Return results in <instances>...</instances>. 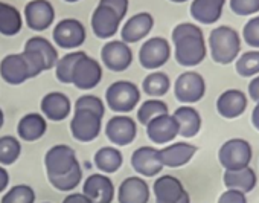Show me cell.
Segmentation results:
<instances>
[{
	"mask_svg": "<svg viewBox=\"0 0 259 203\" xmlns=\"http://www.w3.org/2000/svg\"><path fill=\"white\" fill-rule=\"evenodd\" d=\"M212 60L218 64H230L241 51V38L230 26H218L209 35Z\"/></svg>",
	"mask_w": 259,
	"mask_h": 203,
	"instance_id": "cell-1",
	"label": "cell"
},
{
	"mask_svg": "<svg viewBox=\"0 0 259 203\" xmlns=\"http://www.w3.org/2000/svg\"><path fill=\"white\" fill-rule=\"evenodd\" d=\"M107 104L111 110L119 113H128L135 110L141 101V92L132 81H116L108 86L105 92Z\"/></svg>",
	"mask_w": 259,
	"mask_h": 203,
	"instance_id": "cell-2",
	"label": "cell"
},
{
	"mask_svg": "<svg viewBox=\"0 0 259 203\" xmlns=\"http://www.w3.org/2000/svg\"><path fill=\"white\" fill-rule=\"evenodd\" d=\"M251 145L241 138H233L226 141L220 151L218 160L224 170H241L250 165L251 162Z\"/></svg>",
	"mask_w": 259,
	"mask_h": 203,
	"instance_id": "cell-3",
	"label": "cell"
},
{
	"mask_svg": "<svg viewBox=\"0 0 259 203\" xmlns=\"http://www.w3.org/2000/svg\"><path fill=\"white\" fill-rule=\"evenodd\" d=\"M174 45H176V60L179 64L185 67L198 66L206 58L207 49L203 34L182 37L177 42H174Z\"/></svg>",
	"mask_w": 259,
	"mask_h": 203,
	"instance_id": "cell-4",
	"label": "cell"
},
{
	"mask_svg": "<svg viewBox=\"0 0 259 203\" xmlns=\"http://www.w3.org/2000/svg\"><path fill=\"white\" fill-rule=\"evenodd\" d=\"M45 165H46L48 179H52L67 174L76 165H79V162L76 159L75 150L69 145L61 144V145H54L52 148L48 150L45 156Z\"/></svg>",
	"mask_w": 259,
	"mask_h": 203,
	"instance_id": "cell-5",
	"label": "cell"
},
{
	"mask_svg": "<svg viewBox=\"0 0 259 203\" xmlns=\"http://www.w3.org/2000/svg\"><path fill=\"white\" fill-rule=\"evenodd\" d=\"M174 92H176V98L183 104L198 103L206 93L204 78L194 70L183 72L176 81Z\"/></svg>",
	"mask_w": 259,
	"mask_h": 203,
	"instance_id": "cell-6",
	"label": "cell"
},
{
	"mask_svg": "<svg viewBox=\"0 0 259 203\" xmlns=\"http://www.w3.org/2000/svg\"><path fill=\"white\" fill-rule=\"evenodd\" d=\"M102 127V116L89 112V110H75V115L70 121L72 136L79 142L95 141Z\"/></svg>",
	"mask_w": 259,
	"mask_h": 203,
	"instance_id": "cell-7",
	"label": "cell"
},
{
	"mask_svg": "<svg viewBox=\"0 0 259 203\" xmlns=\"http://www.w3.org/2000/svg\"><path fill=\"white\" fill-rule=\"evenodd\" d=\"M171 57V46L162 37L147 40L139 51V61L145 69H159Z\"/></svg>",
	"mask_w": 259,
	"mask_h": 203,
	"instance_id": "cell-8",
	"label": "cell"
},
{
	"mask_svg": "<svg viewBox=\"0 0 259 203\" xmlns=\"http://www.w3.org/2000/svg\"><path fill=\"white\" fill-rule=\"evenodd\" d=\"M101 78H102L101 64L95 58L89 57L87 54L78 60L72 73V83L81 90H90L96 87Z\"/></svg>",
	"mask_w": 259,
	"mask_h": 203,
	"instance_id": "cell-9",
	"label": "cell"
},
{
	"mask_svg": "<svg viewBox=\"0 0 259 203\" xmlns=\"http://www.w3.org/2000/svg\"><path fill=\"white\" fill-rule=\"evenodd\" d=\"M105 135H107L108 141L113 142L114 145H119V147L130 145L138 135L136 121L133 118L122 116V115L113 116L107 123Z\"/></svg>",
	"mask_w": 259,
	"mask_h": 203,
	"instance_id": "cell-10",
	"label": "cell"
},
{
	"mask_svg": "<svg viewBox=\"0 0 259 203\" xmlns=\"http://www.w3.org/2000/svg\"><path fill=\"white\" fill-rule=\"evenodd\" d=\"M101 58L105 64L113 72H122L130 67L133 61V52L130 46L123 42L113 40L104 45L101 51Z\"/></svg>",
	"mask_w": 259,
	"mask_h": 203,
	"instance_id": "cell-11",
	"label": "cell"
},
{
	"mask_svg": "<svg viewBox=\"0 0 259 203\" xmlns=\"http://www.w3.org/2000/svg\"><path fill=\"white\" fill-rule=\"evenodd\" d=\"M85 28L75 19L61 20L54 29V42L63 49H73L84 43Z\"/></svg>",
	"mask_w": 259,
	"mask_h": 203,
	"instance_id": "cell-12",
	"label": "cell"
},
{
	"mask_svg": "<svg viewBox=\"0 0 259 203\" xmlns=\"http://www.w3.org/2000/svg\"><path fill=\"white\" fill-rule=\"evenodd\" d=\"M82 194L90 203H111L114 198V185L104 174H92L84 182Z\"/></svg>",
	"mask_w": 259,
	"mask_h": 203,
	"instance_id": "cell-13",
	"label": "cell"
},
{
	"mask_svg": "<svg viewBox=\"0 0 259 203\" xmlns=\"http://www.w3.org/2000/svg\"><path fill=\"white\" fill-rule=\"evenodd\" d=\"M132 167L136 173L145 177L157 176L163 164L160 160V151L154 147H141L132 156Z\"/></svg>",
	"mask_w": 259,
	"mask_h": 203,
	"instance_id": "cell-14",
	"label": "cell"
},
{
	"mask_svg": "<svg viewBox=\"0 0 259 203\" xmlns=\"http://www.w3.org/2000/svg\"><path fill=\"white\" fill-rule=\"evenodd\" d=\"M25 19L32 31H45L52 25L55 11L48 0H32L25 8Z\"/></svg>",
	"mask_w": 259,
	"mask_h": 203,
	"instance_id": "cell-15",
	"label": "cell"
},
{
	"mask_svg": "<svg viewBox=\"0 0 259 203\" xmlns=\"http://www.w3.org/2000/svg\"><path fill=\"white\" fill-rule=\"evenodd\" d=\"M179 135V124L169 113L160 115L147 124V136L154 144H168Z\"/></svg>",
	"mask_w": 259,
	"mask_h": 203,
	"instance_id": "cell-16",
	"label": "cell"
},
{
	"mask_svg": "<svg viewBox=\"0 0 259 203\" xmlns=\"http://www.w3.org/2000/svg\"><path fill=\"white\" fill-rule=\"evenodd\" d=\"M153 191L156 195V203H179L188 194V191L183 188V183L169 174L156 179Z\"/></svg>",
	"mask_w": 259,
	"mask_h": 203,
	"instance_id": "cell-17",
	"label": "cell"
},
{
	"mask_svg": "<svg viewBox=\"0 0 259 203\" xmlns=\"http://www.w3.org/2000/svg\"><path fill=\"white\" fill-rule=\"evenodd\" d=\"M247 109V96L238 89H229L223 92L217 99V110L226 119H235L241 116Z\"/></svg>",
	"mask_w": 259,
	"mask_h": 203,
	"instance_id": "cell-18",
	"label": "cell"
},
{
	"mask_svg": "<svg viewBox=\"0 0 259 203\" xmlns=\"http://www.w3.org/2000/svg\"><path fill=\"white\" fill-rule=\"evenodd\" d=\"M117 200L119 203H148L150 186L144 179L138 176H132L120 183Z\"/></svg>",
	"mask_w": 259,
	"mask_h": 203,
	"instance_id": "cell-19",
	"label": "cell"
},
{
	"mask_svg": "<svg viewBox=\"0 0 259 203\" xmlns=\"http://www.w3.org/2000/svg\"><path fill=\"white\" fill-rule=\"evenodd\" d=\"M0 76L11 86L23 84L29 79V72L22 54H10L0 61Z\"/></svg>",
	"mask_w": 259,
	"mask_h": 203,
	"instance_id": "cell-20",
	"label": "cell"
},
{
	"mask_svg": "<svg viewBox=\"0 0 259 203\" xmlns=\"http://www.w3.org/2000/svg\"><path fill=\"white\" fill-rule=\"evenodd\" d=\"M154 26V19L148 13H139L128 19L122 28V40L123 43H136L147 37Z\"/></svg>",
	"mask_w": 259,
	"mask_h": 203,
	"instance_id": "cell-21",
	"label": "cell"
},
{
	"mask_svg": "<svg viewBox=\"0 0 259 203\" xmlns=\"http://www.w3.org/2000/svg\"><path fill=\"white\" fill-rule=\"evenodd\" d=\"M120 19L110 8L98 7L92 14V29L98 38H110L117 32Z\"/></svg>",
	"mask_w": 259,
	"mask_h": 203,
	"instance_id": "cell-22",
	"label": "cell"
},
{
	"mask_svg": "<svg viewBox=\"0 0 259 203\" xmlns=\"http://www.w3.org/2000/svg\"><path fill=\"white\" fill-rule=\"evenodd\" d=\"M159 151H160V160L163 167L179 168V167L186 165L195 156L197 147L188 142H176Z\"/></svg>",
	"mask_w": 259,
	"mask_h": 203,
	"instance_id": "cell-23",
	"label": "cell"
},
{
	"mask_svg": "<svg viewBox=\"0 0 259 203\" xmlns=\"http://www.w3.org/2000/svg\"><path fill=\"white\" fill-rule=\"evenodd\" d=\"M41 112L51 121H63L70 113V99L61 92H51L41 99Z\"/></svg>",
	"mask_w": 259,
	"mask_h": 203,
	"instance_id": "cell-24",
	"label": "cell"
},
{
	"mask_svg": "<svg viewBox=\"0 0 259 203\" xmlns=\"http://www.w3.org/2000/svg\"><path fill=\"white\" fill-rule=\"evenodd\" d=\"M223 180L227 189H236L244 194L251 192L257 183L256 173L250 167H245L241 170H226Z\"/></svg>",
	"mask_w": 259,
	"mask_h": 203,
	"instance_id": "cell-25",
	"label": "cell"
},
{
	"mask_svg": "<svg viewBox=\"0 0 259 203\" xmlns=\"http://www.w3.org/2000/svg\"><path fill=\"white\" fill-rule=\"evenodd\" d=\"M179 124V135L189 139L198 135L201 130V116L200 113L191 106L179 107L172 115Z\"/></svg>",
	"mask_w": 259,
	"mask_h": 203,
	"instance_id": "cell-26",
	"label": "cell"
},
{
	"mask_svg": "<svg viewBox=\"0 0 259 203\" xmlns=\"http://www.w3.org/2000/svg\"><path fill=\"white\" fill-rule=\"evenodd\" d=\"M48 130L46 119L40 113H28L25 115L17 126L19 136L26 142H34L43 138V135Z\"/></svg>",
	"mask_w": 259,
	"mask_h": 203,
	"instance_id": "cell-27",
	"label": "cell"
},
{
	"mask_svg": "<svg viewBox=\"0 0 259 203\" xmlns=\"http://www.w3.org/2000/svg\"><path fill=\"white\" fill-rule=\"evenodd\" d=\"M223 14V5H220L215 0H194L191 5V16L194 20L212 25L220 20Z\"/></svg>",
	"mask_w": 259,
	"mask_h": 203,
	"instance_id": "cell-28",
	"label": "cell"
},
{
	"mask_svg": "<svg viewBox=\"0 0 259 203\" xmlns=\"http://www.w3.org/2000/svg\"><path fill=\"white\" fill-rule=\"evenodd\" d=\"M22 29V16L17 8L8 4H0V34L7 37L19 34Z\"/></svg>",
	"mask_w": 259,
	"mask_h": 203,
	"instance_id": "cell-29",
	"label": "cell"
},
{
	"mask_svg": "<svg viewBox=\"0 0 259 203\" xmlns=\"http://www.w3.org/2000/svg\"><path fill=\"white\" fill-rule=\"evenodd\" d=\"M95 165L96 168H99L101 171L110 174V173H116L123 162L122 153L117 148L113 147H102L96 151L95 154Z\"/></svg>",
	"mask_w": 259,
	"mask_h": 203,
	"instance_id": "cell-30",
	"label": "cell"
},
{
	"mask_svg": "<svg viewBox=\"0 0 259 203\" xmlns=\"http://www.w3.org/2000/svg\"><path fill=\"white\" fill-rule=\"evenodd\" d=\"M25 49L26 51H34L38 55H41V58L45 60L46 70L52 69L57 64V61H58L57 49L54 48V45H51V42H48L43 37H32V38H29L26 42V45H25Z\"/></svg>",
	"mask_w": 259,
	"mask_h": 203,
	"instance_id": "cell-31",
	"label": "cell"
},
{
	"mask_svg": "<svg viewBox=\"0 0 259 203\" xmlns=\"http://www.w3.org/2000/svg\"><path fill=\"white\" fill-rule=\"evenodd\" d=\"M142 87L145 93L150 96H163L168 93L171 87V81L165 72H153L148 76H145Z\"/></svg>",
	"mask_w": 259,
	"mask_h": 203,
	"instance_id": "cell-32",
	"label": "cell"
},
{
	"mask_svg": "<svg viewBox=\"0 0 259 203\" xmlns=\"http://www.w3.org/2000/svg\"><path fill=\"white\" fill-rule=\"evenodd\" d=\"M85 55V52H70L67 55H64L63 58H60L55 64V72H57V78L63 83V84H70L72 83V73L73 69L78 63V60Z\"/></svg>",
	"mask_w": 259,
	"mask_h": 203,
	"instance_id": "cell-33",
	"label": "cell"
},
{
	"mask_svg": "<svg viewBox=\"0 0 259 203\" xmlns=\"http://www.w3.org/2000/svg\"><path fill=\"white\" fill-rule=\"evenodd\" d=\"M169 110H168V106L163 103V101H159V99H148L145 103L139 107L138 110V121L142 124V126H147L150 121H153L154 118L160 116V115H166Z\"/></svg>",
	"mask_w": 259,
	"mask_h": 203,
	"instance_id": "cell-34",
	"label": "cell"
},
{
	"mask_svg": "<svg viewBox=\"0 0 259 203\" xmlns=\"http://www.w3.org/2000/svg\"><path fill=\"white\" fill-rule=\"evenodd\" d=\"M22 153V145L14 136L0 138V165H13Z\"/></svg>",
	"mask_w": 259,
	"mask_h": 203,
	"instance_id": "cell-35",
	"label": "cell"
},
{
	"mask_svg": "<svg viewBox=\"0 0 259 203\" xmlns=\"http://www.w3.org/2000/svg\"><path fill=\"white\" fill-rule=\"evenodd\" d=\"M236 72L241 76H253L259 73V51L244 52L236 60Z\"/></svg>",
	"mask_w": 259,
	"mask_h": 203,
	"instance_id": "cell-36",
	"label": "cell"
},
{
	"mask_svg": "<svg viewBox=\"0 0 259 203\" xmlns=\"http://www.w3.org/2000/svg\"><path fill=\"white\" fill-rule=\"evenodd\" d=\"M81 179H82V170H81L79 165H76V167H75L72 171H69L67 174L60 176V177H52V179H49V182H51V185H52L55 189L64 192V191H73V189L79 185Z\"/></svg>",
	"mask_w": 259,
	"mask_h": 203,
	"instance_id": "cell-37",
	"label": "cell"
},
{
	"mask_svg": "<svg viewBox=\"0 0 259 203\" xmlns=\"http://www.w3.org/2000/svg\"><path fill=\"white\" fill-rule=\"evenodd\" d=\"M35 192L28 185H16L4 194L0 203H34Z\"/></svg>",
	"mask_w": 259,
	"mask_h": 203,
	"instance_id": "cell-38",
	"label": "cell"
},
{
	"mask_svg": "<svg viewBox=\"0 0 259 203\" xmlns=\"http://www.w3.org/2000/svg\"><path fill=\"white\" fill-rule=\"evenodd\" d=\"M75 110H89L93 112L99 116H104L105 113V107L104 103L101 101V98L95 96V95H82L76 99L75 104Z\"/></svg>",
	"mask_w": 259,
	"mask_h": 203,
	"instance_id": "cell-39",
	"label": "cell"
},
{
	"mask_svg": "<svg viewBox=\"0 0 259 203\" xmlns=\"http://www.w3.org/2000/svg\"><path fill=\"white\" fill-rule=\"evenodd\" d=\"M22 55L25 58V63H26V67H28V72H29V78H34V76L40 75L43 70H46L45 60L37 52L23 49Z\"/></svg>",
	"mask_w": 259,
	"mask_h": 203,
	"instance_id": "cell-40",
	"label": "cell"
},
{
	"mask_svg": "<svg viewBox=\"0 0 259 203\" xmlns=\"http://www.w3.org/2000/svg\"><path fill=\"white\" fill-rule=\"evenodd\" d=\"M230 8L238 16H251L259 11V0H230Z\"/></svg>",
	"mask_w": 259,
	"mask_h": 203,
	"instance_id": "cell-41",
	"label": "cell"
},
{
	"mask_svg": "<svg viewBox=\"0 0 259 203\" xmlns=\"http://www.w3.org/2000/svg\"><path fill=\"white\" fill-rule=\"evenodd\" d=\"M242 37L248 46L259 48V17H254L245 23L242 29Z\"/></svg>",
	"mask_w": 259,
	"mask_h": 203,
	"instance_id": "cell-42",
	"label": "cell"
},
{
	"mask_svg": "<svg viewBox=\"0 0 259 203\" xmlns=\"http://www.w3.org/2000/svg\"><path fill=\"white\" fill-rule=\"evenodd\" d=\"M195 34H203V31L197 25H192V23H180L172 31V42H177L182 37L195 35Z\"/></svg>",
	"mask_w": 259,
	"mask_h": 203,
	"instance_id": "cell-43",
	"label": "cell"
},
{
	"mask_svg": "<svg viewBox=\"0 0 259 203\" xmlns=\"http://www.w3.org/2000/svg\"><path fill=\"white\" fill-rule=\"evenodd\" d=\"M101 7L110 8L113 13L117 14V17L122 20L128 11V0H101L99 2Z\"/></svg>",
	"mask_w": 259,
	"mask_h": 203,
	"instance_id": "cell-44",
	"label": "cell"
},
{
	"mask_svg": "<svg viewBox=\"0 0 259 203\" xmlns=\"http://www.w3.org/2000/svg\"><path fill=\"white\" fill-rule=\"evenodd\" d=\"M218 203H247V197L244 192L236 191V189H227L224 191L220 198Z\"/></svg>",
	"mask_w": 259,
	"mask_h": 203,
	"instance_id": "cell-45",
	"label": "cell"
},
{
	"mask_svg": "<svg viewBox=\"0 0 259 203\" xmlns=\"http://www.w3.org/2000/svg\"><path fill=\"white\" fill-rule=\"evenodd\" d=\"M248 93H250V98L256 103H259V76L253 78L250 83H248Z\"/></svg>",
	"mask_w": 259,
	"mask_h": 203,
	"instance_id": "cell-46",
	"label": "cell"
},
{
	"mask_svg": "<svg viewBox=\"0 0 259 203\" xmlns=\"http://www.w3.org/2000/svg\"><path fill=\"white\" fill-rule=\"evenodd\" d=\"M63 203H90V200L82 194V192H73V194H69Z\"/></svg>",
	"mask_w": 259,
	"mask_h": 203,
	"instance_id": "cell-47",
	"label": "cell"
},
{
	"mask_svg": "<svg viewBox=\"0 0 259 203\" xmlns=\"http://www.w3.org/2000/svg\"><path fill=\"white\" fill-rule=\"evenodd\" d=\"M8 183H10V174L4 167H0V192H4L7 189Z\"/></svg>",
	"mask_w": 259,
	"mask_h": 203,
	"instance_id": "cell-48",
	"label": "cell"
},
{
	"mask_svg": "<svg viewBox=\"0 0 259 203\" xmlns=\"http://www.w3.org/2000/svg\"><path fill=\"white\" fill-rule=\"evenodd\" d=\"M251 124L256 130H259V103L254 106L253 113H251Z\"/></svg>",
	"mask_w": 259,
	"mask_h": 203,
	"instance_id": "cell-49",
	"label": "cell"
},
{
	"mask_svg": "<svg viewBox=\"0 0 259 203\" xmlns=\"http://www.w3.org/2000/svg\"><path fill=\"white\" fill-rule=\"evenodd\" d=\"M4 123H5V115H4L2 109H0V129L4 127Z\"/></svg>",
	"mask_w": 259,
	"mask_h": 203,
	"instance_id": "cell-50",
	"label": "cell"
},
{
	"mask_svg": "<svg viewBox=\"0 0 259 203\" xmlns=\"http://www.w3.org/2000/svg\"><path fill=\"white\" fill-rule=\"evenodd\" d=\"M179 203H191V197H189V194H186V195H185Z\"/></svg>",
	"mask_w": 259,
	"mask_h": 203,
	"instance_id": "cell-51",
	"label": "cell"
},
{
	"mask_svg": "<svg viewBox=\"0 0 259 203\" xmlns=\"http://www.w3.org/2000/svg\"><path fill=\"white\" fill-rule=\"evenodd\" d=\"M215 2H218L220 5H223V7H224V4H226V0H215Z\"/></svg>",
	"mask_w": 259,
	"mask_h": 203,
	"instance_id": "cell-52",
	"label": "cell"
},
{
	"mask_svg": "<svg viewBox=\"0 0 259 203\" xmlns=\"http://www.w3.org/2000/svg\"><path fill=\"white\" fill-rule=\"evenodd\" d=\"M171 2H176V4H183V2H186V0H171Z\"/></svg>",
	"mask_w": 259,
	"mask_h": 203,
	"instance_id": "cell-53",
	"label": "cell"
},
{
	"mask_svg": "<svg viewBox=\"0 0 259 203\" xmlns=\"http://www.w3.org/2000/svg\"><path fill=\"white\" fill-rule=\"evenodd\" d=\"M66 2H69V4H73V2H78V0H66Z\"/></svg>",
	"mask_w": 259,
	"mask_h": 203,
	"instance_id": "cell-54",
	"label": "cell"
}]
</instances>
